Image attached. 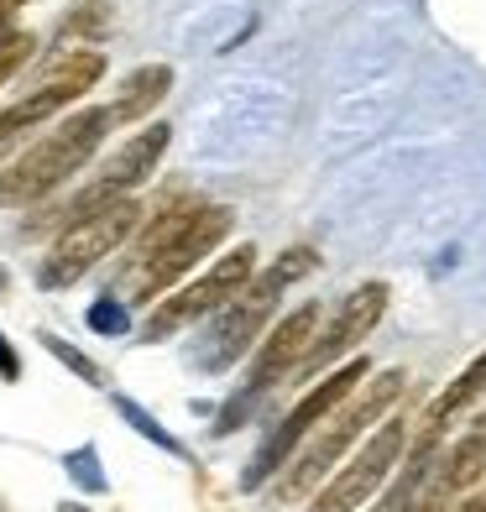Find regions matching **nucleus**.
Here are the masks:
<instances>
[{
	"label": "nucleus",
	"instance_id": "f257e3e1",
	"mask_svg": "<svg viewBox=\"0 0 486 512\" xmlns=\"http://www.w3.org/2000/svg\"><path fill=\"white\" fill-rule=\"evenodd\" d=\"M236 215L225 204H199V199H173L162 215L147 220L142 241H136V262L126 272V288L136 304H152V298L173 293L178 277H189L204 256H210L225 236Z\"/></svg>",
	"mask_w": 486,
	"mask_h": 512
},
{
	"label": "nucleus",
	"instance_id": "f03ea898",
	"mask_svg": "<svg viewBox=\"0 0 486 512\" xmlns=\"http://www.w3.org/2000/svg\"><path fill=\"white\" fill-rule=\"evenodd\" d=\"M403 392H408V371H403V366L382 371V377H366L351 398H345L330 418H324L309 445L298 450V460L288 465V476L277 481V502H304L309 492H319L324 476H330L335 465L345 460V450H351L361 434H372L382 418L398 408Z\"/></svg>",
	"mask_w": 486,
	"mask_h": 512
},
{
	"label": "nucleus",
	"instance_id": "7ed1b4c3",
	"mask_svg": "<svg viewBox=\"0 0 486 512\" xmlns=\"http://www.w3.org/2000/svg\"><path fill=\"white\" fill-rule=\"evenodd\" d=\"M110 105H84L53 131H42L37 142L21 152L6 173H0V209H32L48 194H58L74 173H84V162L100 152L110 136Z\"/></svg>",
	"mask_w": 486,
	"mask_h": 512
},
{
	"label": "nucleus",
	"instance_id": "20e7f679",
	"mask_svg": "<svg viewBox=\"0 0 486 512\" xmlns=\"http://www.w3.org/2000/svg\"><path fill=\"white\" fill-rule=\"evenodd\" d=\"M319 267V251L314 246H293L283 251L272 267L262 272H251L246 277V288L230 298V304L215 309V324H210V335H204V371H225V366H236L241 356H251V345H257L267 335V319L277 309V298H283L293 283H304V277Z\"/></svg>",
	"mask_w": 486,
	"mask_h": 512
},
{
	"label": "nucleus",
	"instance_id": "39448f33",
	"mask_svg": "<svg viewBox=\"0 0 486 512\" xmlns=\"http://www.w3.org/2000/svg\"><path fill=\"white\" fill-rule=\"evenodd\" d=\"M142 215H147V209L126 194V199L100 204L95 215H84V220H74V225H63V236L48 246V256H42L37 283H42V288H68V283H79L89 267H100L110 251H121V246L136 236Z\"/></svg>",
	"mask_w": 486,
	"mask_h": 512
},
{
	"label": "nucleus",
	"instance_id": "423d86ee",
	"mask_svg": "<svg viewBox=\"0 0 486 512\" xmlns=\"http://www.w3.org/2000/svg\"><path fill=\"white\" fill-rule=\"evenodd\" d=\"M408 434H413L408 418L403 413H387L382 424L366 434V445L324 476V486L314 492V507L309 512H361L366 502L377 497V486L398 471V460L408 450Z\"/></svg>",
	"mask_w": 486,
	"mask_h": 512
},
{
	"label": "nucleus",
	"instance_id": "0eeeda50",
	"mask_svg": "<svg viewBox=\"0 0 486 512\" xmlns=\"http://www.w3.org/2000/svg\"><path fill=\"white\" fill-rule=\"evenodd\" d=\"M100 79H105V53L100 48H68L48 74H42L37 89H27L11 110H0V152L11 142H21L27 131L48 126L53 115H63L74 100H84Z\"/></svg>",
	"mask_w": 486,
	"mask_h": 512
},
{
	"label": "nucleus",
	"instance_id": "6e6552de",
	"mask_svg": "<svg viewBox=\"0 0 486 512\" xmlns=\"http://www.w3.org/2000/svg\"><path fill=\"white\" fill-rule=\"evenodd\" d=\"M366 377H372V366H366V356H361V361H345L340 371H330L324 382H314V387L304 392V403H298V408L283 418V424L267 434V445L257 450V460H251V471H246V486H262L272 471H283V465L293 460V450L304 445V439H309L345 398H351V392H356Z\"/></svg>",
	"mask_w": 486,
	"mask_h": 512
},
{
	"label": "nucleus",
	"instance_id": "1a4fd4ad",
	"mask_svg": "<svg viewBox=\"0 0 486 512\" xmlns=\"http://www.w3.org/2000/svg\"><path fill=\"white\" fill-rule=\"evenodd\" d=\"M251 272H257V251H251V246L225 251L220 262H210V267L194 277V283H183V288H173L168 298H157V309L147 314L142 335H147V340H168L173 330H183V324L215 314L220 304H230V298L246 288Z\"/></svg>",
	"mask_w": 486,
	"mask_h": 512
},
{
	"label": "nucleus",
	"instance_id": "9d476101",
	"mask_svg": "<svg viewBox=\"0 0 486 512\" xmlns=\"http://www.w3.org/2000/svg\"><path fill=\"white\" fill-rule=\"evenodd\" d=\"M168 142H173V126H162V121L142 126L136 136H126V142L115 147V157L100 168V178L89 183V189H79L63 209H53V220H58V225H74V220H84V215H95L100 204L126 199L131 189H142V183L157 173V162H162V152H168Z\"/></svg>",
	"mask_w": 486,
	"mask_h": 512
},
{
	"label": "nucleus",
	"instance_id": "9b49d317",
	"mask_svg": "<svg viewBox=\"0 0 486 512\" xmlns=\"http://www.w3.org/2000/svg\"><path fill=\"white\" fill-rule=\"evenodd\" d=\"M314 335H319V304H304V309H293L288 319H277V330H267V335H262V345H251L257 356H251L246 398H241V403H230V408H225V418H220L215 429H220V434H230V429L241 424V413H246L251 403H257L267 387H277L283 377H293L298 361L309 356Z\"/></svg>",
	"mask_w": 486,
	"mask_h": 512
},
{
	"label": "nucleus",
	"instance_id": "f8f14e48",
	"mask_svg": "<svg viewBox=\"0 0 486 512\" xmlns=\"http://www.w3.org/2000/svg\"><path fill=\"white\" fill-rule=\"evenodd\" d=\"M382 314H387V283H361L356 293H345L340 309L330 314V324H324V330L314 335L309 356L298 361L293 377H298V382H319V371H330L340 356H351L356 345L377 330Z\"/></svg>",
	"mask_w": 486,
	"mask_h": 512
},
{
	"label": "nucleus",
	"instance_id": "ddd939ff",
	"mask_svg": "<svg viewBox=\"0 0 486 512\" xmlns=\"http://www.w3.org/2000/svg\"><path fill=\"white\" fill-rule=\"evenodd\" d=\"M481 476H486V413L471 418V429L460 434L455 445L445 439V450L434 460V476H429V497L455 507V497H466Z\"/></svg>",
	"mask_w": 486,
	"mask_h": 512
},
{
	"label": "nucleus",
	"instance_id": "4468645a",
	"mask_svg": "<svg viewBox=\"0 0 486 512\" xmlns=\"http://www.w3.org/2000/svg\"><path fill=\"white\" fill-rule=\"evenodd\" d=\"M481 392H486V351L466 366V371H460V377L445 387V392H439V398L419 413V424H413V429H429V434H450L455 429V418L460 413H466L476 398H481Z\"/></svg>",
	"mask_w": 486,
	"mask_h": 512
},
{
	"label": "nucleus",
	"instance_id": "2eb2a0df",
	"mask_svg": "<svg viewBox=\"0 0 486 512\" xmlns=\"http://www.w3.org/2000/svg\"><path fill=\"white\" fill-rule=\"evenodd\" d=\"M168 89H173V68H168V63H147V68H136V74L121 84L115 105H110V121H115V126H136L152 105L168 100Z\"/></svg>",
	"mask_w": 486,
	"mask_h": 512
},
{
	"label": "nucleus",
	"instance_id": "dca6fc26",
	"mask_svg": "<svg viewBox=\"0 0 486 512\" xmlns=\"http://www.w3.org/2000/svg\"><path fill=\"white\" fill-rule=\"evenodd\" d=\"M32 53H37V37L32 32H6V37H0V89H6L21 68L32 63Z\"/></svg>",
	"mask_w": 486,
	"mask_h": 512
},
{
	"label": "nucleus",
	"instance_id": "f3484780",
	"mask_svg": "<svg viewBox=\"0 0 486 512\" xmlns=\"http://www.w3.org/2000/svg\"><path fill=\"white\" fill-rule=\"evenodd\" d=\"M89 324H95L100 335H126V330H131L126 309H121V304H110V298H105V304H95V309H89Z\"/></svg>",
	"mask_w": 486,
	"mask_h": 512
},
{
	"label": "nucleus",
	"instance_id": "a211bd4d",
	"mask_svg": "<svg viewBox=\"0 0 486 512\" xmlns=\"http://www.w3.org/2000/svg\"><path fill=\"white\" fill-rule=\"evenodd\" d=\"M121 413H126V418H131V424H136V429H142V434H147V439H157V445H162V450H178V439H173V434H162V429H157V418H147V413H142V408H136V403H126V398H121Z\"/></svg>",
	"mask_w": 486,
	"mask_h": 512
},
{
	"label": "nucleus",
	"instance_id": "6ab92c4d",
	"mask_svg": "<svg viewBox=\"0 0 486 512\" xmlns=\"http://www.w3.org/2000/svg\"><path fill=\"white\" fill-rule=\"evenodd\" d=\"M48 351H53L58 361H68V366H74V371H79V377H89V382H100V366H95V361H84V356L74 351V345H63L58 335H48Z\"/></svg>",
	"mask_w": 486,
	"mask_h": 512
},
{
	"label": "nucleus",
	"instance_id": "aec40b11",
	"mask_svg": "<svg viewBox=\"0 0 486 512\" xmlns=\"http://www.w3.org/2000/svg\"><path fill=\"white\" fill-rule=\"evenodd\" d=\"M450 512H486V476L471 486L466 497H455V507H450Z\"/></svg>",
	"mask_w": 486,
	"mask_h": 512
},
{
	"label": "nucleus",
	"instance_id": "412c9836",
	"mask_svg": "<svg viewBox=\"0 0 486 512\" xmlns=\"http://www.w3.org/2000/svg\"><path fill=\"white\" fill-rule=\"evenodd\" d=\"M89 460H95L89 450H79V455H74V476H79L84 486H100V471H89Z\"/></svg>",
	"mask_w": 486,
	"mask_h": 512
},
{
	"label": "nucleus",
	"instance_id": "4be33fe9",
	"mask_svg": "<svg viewBox=\"0 0 486 512\" xmlns=\"http://www.w3.org/2000/svg\"><path fill=\"white\" fill-rule=\"evenodd\" d=\"M16 371H21V366H16V351H11L6 340H0V377H6V382H16Z\"/></svg>",
	"mask_w": 486,
	"mask_h": 512
},
{
	"label": "nucleus",
	"instance_id": "5701e85b",
	"mask_svg": "<svg viewBox=\"0 0 486 512\" xmlns=\"http://www.w3.org/2000/svg\"><path fill=\"white\" fill-rule=\"evenodd\" d=\"M27 6V0H0V37H6V27H11V16Z\"/></svg>",
	"mask_w": 486,
	"mask_h": 512
}]
</instances>
